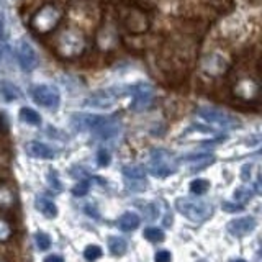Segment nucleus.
Here are the masks:
<instances>
[{"label":"nucleus","instance_id":"nucleus-27","mask_svg":"<svg viewBox=\"0 0 262 262\" xmlns=\"http://www.w3.org/2000/svg\"><path fill=\"white\" fill-rule=\"evenodd\" d=\"M10 234H12L10 225L5 220H0V243H5L10 237Z\"/></svg>","mask_w":262,"mask_h":262},{"label":"nucleus","instance_id":"nucleus-7","mask_svg":"<svg viewBox=\"0 0 262 262\" xmlns=\"http://www.w3.org/2000/svg\"><path fill=\"white\" fill-rule=\"evenodd\" d=\"M15 56H16V61H18V66L21 68V71L31 72L36 69L38 54L35 49H33V46L30 43H27V41H20V43L16 45Z\"/></svg>","mask_w":262,"mask_h":262},{"label":"nucleus","instance_id":"nucleus-16","mask_svg":"<svg viewBox=\"0 0 262 262\" xmlns=\"http://www.w3.org/2000/svg\"><path fill=\"white\" fill-rule=\"evenodd\" d=\"M0 92H2L7 102H13L16 98H20V95H21L20 89L10 80H0Z\"/></svg>","mask_w":262,"mask_h":262},{"label":"nucleus","instance_id":"nucleus-29","mask_svg":"<svg viewBox=\"0 0 262 262\" xmlns=\"http://www.w3.org/2000/svg\"><path fill=\"white\" fill-rule=\"evenodd\" d=\"M48 182L51 184V187L54 188L56 192H61L62 190V184L57 180V177H56V172L54 170H51L49 172V176H48Z\"/></svg>","mask_w":262,"mask_h":262},{"label":"nucleus","instance_id":"nucleus-35","mask_svg":"<svg viewBox=\"0 0 262 262\" xmlns=\"http://www.w3.org/2000/svg\"><path fill=\"white\" fill-rule=\"evenodd\" d=\"M254 190H256V193L262 195V177L256 182V187H254Z\"/></svg>","mask_w":262,"mask_h":262},{"label":"nucleus","instance_id":"nucleus-14","mask_svg":"<svg viewBox=\"0 0 262 262\" xmlns=\"http://www.w3.org/2000/svg\"><path fill=\"white\" fill-rule=\"evenodd\" d=\"M139 216L136 215V213L133 211H126L125 215H121L120 220H118V228L121 229V231H133V229H136L139 226Z\"/></svg>","mask_w":262,"mask_h":262},{"label":"nucleus","instance_id":"nucleus-5","mask_svg":"<svg viewBox=\"0 0 262 262\" xmlns=\"http://www.w3.org/2000/svg\"><path fill=\"white\" fill-rule=\"evenodd\" d=\"M30 95L38 105L51 110L57 108V105L61 102L59 92L51 85H33L30 89Z\"/></svg>","mask_w":262,"mask_h":262},{"label":"nucleus","instance_id":"nucleus-19","mask_svg":"<svg viewBox=\"0 0 262 262\" xmlns=\"http://www.w3.org/2000/svg\"><path fill=\"white\" fill-rule=\"evenodd\" d=\"M16 200L15 192L8 185H0V207L2 208H10Z\"/></svg>","mask_w":262,"mask_h":262},{"label":"nucleus","instance_id":"nucleus-33","mask_svg":"<svg viewBox=\"0 0 262 262\" xmlns=\"http://www.w3.org/2000/svg\"><path fill=\"white\" fill-rule=\"evenodd\" d=\"M45 262H64V257L57 256V254H51V256L45 257Z\"/></svg>","mask_w":262,"mask_h":262},{"label":"nucleus","instance_id":"nucleus-3","mask_svg":"<svg viewBox=\"0 0 262 262\" xmlns=\"http://www.w3.org/2000/svg\"><path fill=\"white\" fill-rule=\"evenodd\" d=\"M176 208L179 213H182L185 218L195 223H202V221L208 220L213 213L211 205L199 200V199H190V196H182V199H177L176 202Z\"/></svg>","mask_w":262,"mask_h":262},{"label":"nucleus","instance_id":"nucleus-21","mask_svg":"<svg viewBox=\"0 0 262 262\" xmlns=\"http://www.w3.org/2000/svg\"><path fill=\"white\" fill-rule=\"evenodd\" d=\"M102 254H103L102 248H100V246H95V244H90V246H87V248L84 249V257L89 262H94L98 257H102Z\"/></svg>","mask_w":262,"mask_h":262},{"label":"nucleus","instance_id":"nucleus-12","mask_svg":"<svg viewBox=\"0 0 262 262\" xmlns=\"http://www.w3.org/2000/svg\"><path fill=\"white\" fill-rule=\"evenodd\" d=\"M28 156L31 158H38V159H53L54 158V151L51 147H48L46 144L39 143V141H30L25 146Z\"/></svg>","mask_w":262,"mask_h":262},{"label":"nucleus","instance_id":"nucleus-26","mask_svg":"<svg viewBox=\"0 0 262 262\" xmlns=\"http://www.w3.org/2000/svg\"><path fill=\"white\" fill-rule=\"evenodd\" d=\"M87 192H89V180H80L76 187H72L74 196H84Z\"/></svg>","mask_w":262,"mask_h":262},{"label":"nucleus","instance_id":"nucleus-24","mask_svg":"<svg viewBox=\"0 0 262 262\" xmlns=\"http://www.w3.org/2000/svg\"><path fill=\"white\" fill-rule=\"evenodd\" d=\"M208 187H210V182L208 180H203V179H196L193 180V182L190 184V192L195 193V195H202L208 190Z\"/></svg>","mask_w":262,"mask_h":262},{"label":"nucleus","instance_id":"nucleus-38","mask_svg":"<svg viewBox=\"0 0 262 262\" xmlns=\"http://www.w3.org/2000/svg\"><path fill=\"white\" fill-rule=\"evenodd\" d=\"M0 262H4V260H0Z\"/></svg>","mask_w":262,"mask_h":262},{"label":"nucleus","instance_id":"nucleus-8","mask_svg":"<svg viewBox=\"0 0 262 262\" xmlns=\"http://www.w3.org/2000/svg\"><path fill=\"white\" fill-rule=\"evenodd\" d=\"M105 117H100V115H90V113H76L72 115V126L76 128L77 131H94L98 125H100V121L103 120Z\"/></svg>","mask_w":262,"mask_h":262},{"label":"nucleus","instance_id":"nucleus-20","mask_svg":"<svg viewBox=\"0 0 262 262\" xmlns=\"http://www.w3.org/2000/svg\"><path fill=\"white\" fill-rule=\"evenodd\" d=\"M151 102V94L143 92V90H138L135 94V100H133V108L135 110H143L146 108Z\"/></svg>","mask_w":262,"mask_h":262},{"label":"nucleus","instance_id":"nucleus-18","mask_svg":"<svg viewBox=\"0 0 262 262\" xmlns=\"http://www.w3.org/2000/svg\"><path fill=\"white\" fill-rule=\"evenodd\" d=\"M108 249L113 256H123V254L126 252L128 249V244L126 241L123 239V237H118V236H112L108 237Z\"/></svg>","mask_w":262,"mask_h":262},{"label":"nucleus","instance_id":"nucleus-17","mask_svg":"<svg viewBox=\"0 0 262 262\" xmlns=\"http://www.w3.org/2000/svg\"><path fill=\"white\" fill-rule=\"evenodd\" d=\"M20 120L25 121L27 125H31V126H39L41 125V117L39 113L35 112L30 106H23L20 110Z\"/></svg>","mask_w":262,"mask_h":262},{"label":"nucleus","instance_id":"nucleus-28","mask_svg":"<svg viewBox=\"0 0 262 262\" xmlns=\"http://www.w3.org/2000/svg\"><path fill=\"white\" fill-rule=\"evenodd\" d=\"M97 162H98V166L106 167L110 164V152L105 149H100L97 154Z\"/></svg>","mask_w":262,"mask_h":262},{"label":"nucleus","instance_id":"nucleus-31","mask_svg":"<svg viewBox=\"0 0 262 262\" xmlns=\"http://www.w3.org/2000/svg\"><path fill=\"white\" fill-rule=\"evenodd\" d=\"M170 252L169 251H159L158 254H156L154 260L156 262H170Z\"/></svg>","mask_w":262,"mask_h":262},{"label":"nucleus","instance_id":"nucleus-15","mask_svg":"<svg viewBox=\"0 0 262 262\" xmlns=\"http://www.w3.org/2000/svg\"><path fill=\"white\" fill-rule=\"evenodd\" d=\"M36 208L43 213L46 218H56V215H57V207L54 205L53 200L48 199V196H38Z\"/></svg>","mask_w":262,"mask_h":262},{"label":"nucleus","instance_id":"nucleus-25","mask_svg":"<svg viewBox=\"0 0 262 262\" xmlns=\"http://www.w3.org/2000/svg\"><path fill=\"white\" fill-rule=\"evenodd\" d=\"M251 196H252L251 190H249V188H246V187H241V188H237V190H234V200L239 205L251 200Z\"/></svg>","mask_w":262,"mask_h":262},{"label":"nucleus","instance_id":"nucleus-4","mask_svg":"<svg viewBox=\"0 0 262 262\" xmlns=\"http://www.w3.org/2000/svg\"><path fill=\"white\" fill-rule=\"evenodd\" d=\"M176 164L167 151H154L149 161V172L154 177H167L174 174Z\"/></svg>","mask_w":262,"mask_h":262},{"label":"nucleus","instance_id":"nucleus-9","mask_svg":"<svg viewBox=\"0 0 262 262\" xmlns=\"http://www.w3.org/2000/svg\"><path fill=\"white\" fill-rule=\"evenodd\" d=\"M125 27L131 33H144L149 28V21L139 10H129L125 16Z\"/></svg>","mask_w":262,"mask_h":262},{"label":"nucleus","instance_id":"nucleus-2","mask_svg":"<svg viewBox=\"0 0 262 262\" xmlns=\"http://www.w3.org/2000/svg\"><path fill=\"white\" fill-rule=\"evenodd\" d=\"M62 20V10L54 4H45L39 10L33 15L31 28L38 35H48L54 31Z\"/></svg>","mask_w":262,"mask_h":262},{"label":"nucleus","instance_id":"nucleus-1","mask_svg":"<svg viewBox=\"0 0 262 262\" xmlns=\"http://www.w3.org/2000/svg\"><path fill=\"white\" fill-rule=\"evenodd\" d=\"M87 41L84 33L77 28H66L56 39V53L64 59H72L85 51Z\"/></svg>","mask_w":262,"mask_h":262},{"label":"nucleus","instance_id":"nucleus-32","mask_svg":"<svg viewBox=\"0 0 262 262\" xmlns=\"http://www.w3.org/2000/svg\"><path fill=\"white\" fill-rule=\"evenodd\" d=\"M221 207H223V210L225 211H229V213H233V211H241L243 208H244V205H233V203H229V202H225L223 205H221Z\"/></svg>","mask_w":262,"mask_h":262},{"label":"nucleus","instance_id":"nucleus-6","mask_svg":"<svg viewBox=\"0 0 262 262\" xmlns=\"http://www.w3.org/2000/svg\"><path fill=\"white\" fill-rule=\"evenodd\" d=\"M120 97L118 89H102L98 92L92 94L89 98L84 100L85 106H92V108H110L115 103H117Z\"/></svg>","mask_w":262,"mask_h":262},{"label":"nucleus","instance_id":"nucleus-30","mask_svg":"<svg viewBox=\"0 0 262 262\" xmlns=\"http://www.w3.org/2000/svg\"><path fill=\"white\" fill-rule=\"evenodd\" d=\"M143 210L146 211L147 220H154L156 216H158V208H156L154 203H147V207H143Z\"/></svg>","mask_w":262,"mask_h":262},{"label":"nucleus","instance_id":"nucleus-13","mask_svg":"<svg viewBox=\"0 0 262 262\" xmlns=\"http://www.w3.org/2000/svg\"><path fill=\"white\" fill-rule=\"evenodd\" d=\"M123 174H125L129 184H144L146 172L141 166H125L123 167Z\"/></svg>","mask_w":262,"mask_h":262},{"label":"nucleus","instance_id":"nucleus-22","mask_svg":"<svg viewBox=\"0 0 262 262\" xmlns=\"http://www.w3.org/2000/svg\"><path fill=\"white\" fill-rule=\"evenodd\" d=\"M35 243H36L39 251H48L49 248H51V237L43 231H38L35 234Z\"/></svg>","mask_w":262,"mask_h":262},{"label":"nucleus","instance_id":"nucleus-10","mask_svg":"<svg viewBox=\"0 0 262 262\" xmlns=\"http://www.w3.org/2000/svg\"><path fill=\"white\" fill-rule=\"evenodd\" d=\"M254 228H256V220L252 216L236 218L228 223V231L233 236H246V234H249Z\"/></svg>","mask_w":262,"mask_h":262},{"label":"nucleus","instance_id":"nucleus-11","mask_svg":"<svg viewBox=\"0 0 262 262\" xmlns=\"http://www.w3.org/2000/svg\"><path fill=\"white\" fill-rule=\"evenodd\" d=\"M94 133L97 138H100L103 139V141H108V139H113L115 136H118L120 133V123L117 120H113V118H103L100 121V125H98L95 129H94Z\"/></svg>","mask_w":262,"mask_h":262},{"label":"nucleus","instance_id":"nucleus-34","mask_svg":"<svg viewBox=\"0 0 262 262\" xmlns=\"http://www.w3.org/2000/svg\"><path fill=\"white\" fill-rule=\"evenodd\" d=\"M84 210H85V213H89V215H92V216H94L95 220L98 218V215H97V211L94 210V207H92V205H89V207H85Z\"/></svg>","mask_w":262,"mask_h":262},{"label":"nucleus","instance_id":"nucleus-23","mask_svg":"<svg viewBox=\"0 0 262 262\" xmlns=\"http://www.w3.org/2000/svg\"><path fill=\"white\" fill-rule=\"evenodd\" d=\"M144 237L151 243H161L164 241V231H161L159 228H146Z\"/></svg>","mask_w":262,"mask_h":262},{"label":"nucleus","instance_id":"nucleus-37","mask_svg":"<svg viewBox=\"0 0 262 262\" xmlns=\"http://www.w3.org/2000/svg\"><path fill=\"white\" fill-rule=\"evenodd\" d=\"M259 254H260V257H262V246H260V249H259Z\"/></svg>","mask_w":262,"mask_h":262},{"label":"nucleus","instance_id":"nucleus-36","mask_svg":"<svg viewBox=\"0 0 262 262\" xmlns=\"http://www.w3.org/2000/svg\"><path fill=\"white\" fill-rule=\"evenodd\" d=\"M233 262H246V260H241V259H237V260H233Z\"/></svg>","mask_w":262,"mask_h":262}]
</instances>
